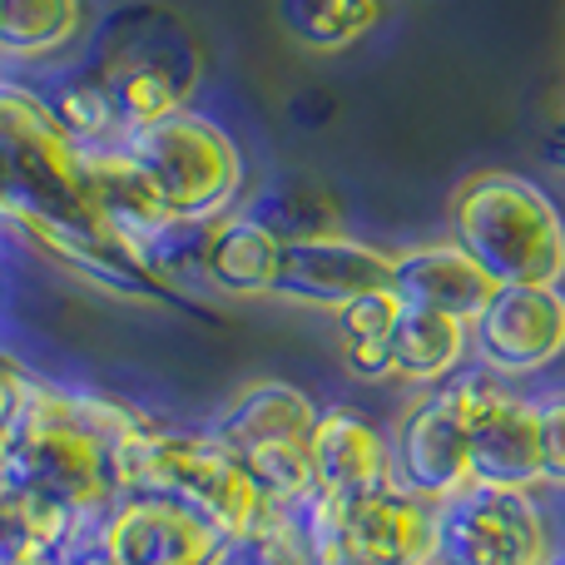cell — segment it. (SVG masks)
Listing matches in <instances>:
<instances>
[{
  "instance_id": "1",
  "label": "cell",
  "mask_w": 565,
  "mask_h": 565,
  "mask_svg": "<svg viewBox=\"0 0 565 565\" xmlns=\"http://www.w3.org/2000/svg\"><path fill=\"white\" fill-rule=\"evenodd\" d=\"M451 238L501 282L565 288V214L526 174L487 169L461 184L451 204Z\"/></svg>"
},
{
  "instance_id": "2",
  "label": "cell",
  "mask_w": 565,
  "mask_h": 565,
  "mask_svg": "<svg viewBox=\"0 0 565 565\" xmlns=\"http://www.w3.org/2000/svg\"><path fill=\"white\" fill-rule=\"evenodd\" d=\"M89 60L105 70L125 139L189 109V89L199 85V50L184 20L154 6L115 10L99 25V45Z\"/></svg>"
},
{
  "instance_id": "3",
  "label": "cell",
  "mask_w": 565,
  "mask_h": 565,
  "mask_svg": "<svg viewBox=\"0 0 565 565\" xmlns=\"http://www.w3.org/2000/svg\"><path fill=\"white\" fill-rule=\"evenodd\" d=\"M125 149L139 159L164 209L184 224H218L244 204V149L218 119L199 115V109H179L159 125L135 129Z\"/></svg>"
},
{
  "instance_id": "4",
  "label": "cell",
  "mask_w": 565,
  "mask_h": 565,
  "mask_svg": "<svg viewBox=\"0 0 565 565\" xmlns=\"http://www.w3.org/2000/svg\"><path fill=\"white\" fill-rule=\"evenodd\" d=\"M431 556L441 565H551L556 541L531 491L471 481L437 501Z\"/></svg>"
},
{
  "instance_id": "5",
  "label": "cell",
  "mask_w": 565,
  "mask_h": 565,
  "mask_svg": "<svg viewBox=\"0 0 565 565\" xmlns=\"http://www.w3.org/2000/svg\"><path fill=\"white\" fill-rule=\"evenodd\" d=\"M308 531L322 551V565H417L431 561V516L437 507L412 497L407 487H382L367 497H328L312 491L302 501Z\"/></svg>"
},
{
  "instance_id": "6",
  "label": "cell",
  "mask_w": 565,
  "mask_h": 565,
  "mask_svg": "<svg viewBox=\"0 0 565 565\" xmlns=\"http://www.w3.org/2000/svg\"><path fill=\"white\" fill-rule=\"evenodd\" d=\"M392 461H397V487H407L431 507L471 487V402L457 377L427 387L397 417Z\"/></svg>"
},
{
  "instance_id": "7",
  "label": "cell",
  "mask_w": 565,
  "mask_h": 565,
  "mask_svg": "<svg viewBox=\"0 0 565 565\" xmlns=\"http://www.w3.org/2000/svg\"><path fill=\"white\" fill-rule=\"evenodd\" d=\"M99 551L115 565H228L234 541L169 491H129L109 507Z\"/></svg>"
},
{
  "instance_id": "8",
  "label": "cell",
  "mask_w": 565,
  "mask_h": 565,
  "mask_svg": "<svg viewBox=\"0 0 565 565\" xmlns=\"http://www.w3.org/2000/svg\"><path fill=\"white\" fill-rule=\"evenodd\" d=\"M565 358V288L501 282L471 322V362L497 377H536Z\"/></svg>"
},
{
  "instance_id": "9",
  "label": "cell",
  "mask_w": 565,
  "mask_h": 565,
  "mask_svg": "<svg viewBox=\"0 0 565 565\" xmlns=\"http://www.w3.org/2000/svg\"><path fill=\"white\" fill-rule=\"evenodd\" d=\"M471 402V481L511 491L541 487V417L536 397H521L481 362L457 372Z\"/></svg>"
},
{
  "instance_id": "10",
  "label": "cell",
  "mask_w": 565,
  "mask_h": 565,
  "mask_svg": "<svg viewBox=\"0 0 565 565\" xmlns=\"http://www.w3.org/2000/svg\"><path fill=\"white\" fill-rule=\"evenodd\" d=\"M372 288H392V254L362 244V238L322 234V238H302V244H282L274 298L338 312Z\"/></svg>"
},
{
  "instance_id": "11",
  "label": "cell",
  "mask_w": 565,
  "mask_h": 565,
  "mask_svg": "<svg viewBox=\"0 0 565 565\" xmlns=\"http://www.w3.org/2000/svg\"><path fill=\"white\" fill-rule=\"evenodd\" d=\"M312 481L328 497H367L397 481V461H392V431L377 427L367 412L358 407H332L318 412V427L308 437Z\"/></svg>"
},
{
  "instance_id": "12",
  "label": "cell",
  "mask_w": 565,
  "mask_h": 565,
  "mask_svg": "<svg viewBox=\"0 0 565 565\" xmlns=\"http://www.w3.org/2000/svg\"><path fill=\"white\" fill-rule=\"evenodd\" d=\"M79 184H85L95 218L109 234L125 238L135 254L164 224H174V214L164 209V199L139 169V159L125 149V139L119 145H79Z\"/></svg>"
},
{
  "instance_id": "13",
  "label": "cell",
  "mask_w": 565,
  "mask_h": 565,
  "mask_svg": "<svg viewBox=\"0 0 565 565\" xmlns=\"http://www.w3.org/2000/svg\"><path fill=\"white\" fill-rule=\"evenodd\" d=\"M392 292L407 308H431V312H451L461 322H477V312L491 302L497 278L457 244H417L392 254Z\"/></svg>"
},
{
  "instance_id": "14",
  "label": "cell",
  "mask_w": 565,
  "mask_h": 565,
  "mask_svg": "<svg viewBox=\"0 0 565 565\" xmlns=\"http://www.w3.org/2000/svg\"><path fill=\"white\" fill-rule=\"evenodd\" d=\"M318 412L312 397L302 387L282 377H264V382H248L224 412H218L214 431L238 451H268V447H308L312 427H318Z\"/></svg>"
},
{
  "instance_id": "15",
  "label": "cell",
  "mask_w": 565,
  "mask_h": 565,
  "mask_svg": "<svg viewBox=\"0 0 565 565\" xmlns=\"http://www.w3.org/2000/svg\"><path fill=\"white\" fill-rule=\"evenodd\" d=\"M282 268V238L274 228H264L248 209L224 214L209 228L204 248V282L228 298H264L278 288Z\"/></svg>"
},
{
  "instance_id": "16",
  "label": "cell",
  "mask_w": 565,
  "mask_h": 565,
  "mask_svg": "<svg viewBox=\"0 0 565 565\" xmlns=\"http://www.w3.org/2000/svg\"><path fill=\"white\" fill-rule=\"evenodd\" d=\"M471 362V322L431 308H402L392 332V382L407 387H441Z\"/></svg>"
},
{
  "instance_id": "17",
  "label": "cell",
  "mask_w": 565,
  "mask_h": 565,
  "mask_svg": "<svg viewBox=\"0 0 565 565\" xmlns=\"http://www.w3.org/2000/svg\"><path fill=\"white\" fill-rule=\"evenodd\" d=\"M89 15L85 0H0V60L10 65H65Z\"/></svg>"
},
{
  "instance_id": "18",
  "label": "cell",
  "mask_w": 565,
  "mask_h": 565,
  "mask_svg": "<svg viewBox=\"0 0 565 565\" xmlns=\"http://www.w3.org/2000/svg\"><path fill=\"white\" fill-rule=\"evenodd\" d=\"M40 95L50 99L55 119L70 129L75 145H119V139H125L115 95H109V79L89 55L75 60V65H60L55 75L40 85Z\"/></svg>"
},
{
  "instance_id": "19",
  "label": "cell",
  "mask_w": 565,
  "mask_h": 565,
  "mask_svg": "<svg viewBox=\"0 0 565 565\" xmlns=\"http://www.w3.org/2000/svg\"><path fill=\"white\" fill-rule=\"evenodd\" d=\"M274 15L292 45L342 55L382 25V0H274Z\"/></svg>"
},
{
  "instance_id": "20",
  "label": "cell",
  "mask_w": 565,
  "mask_h": 565,
  "mask_svg": "<svg viewBox=\"0 0 565 565\" xmlns=\"http://www.w3.org/2000/svg\"><path fill=\"white\" fill-rule=\"evenodd\" d=\"M407 302L392 288H372L362 298H352L348 308H338L342 328V362L352 377L362 382H392V332L402 322Z\"/></svg>"
},
{
  "instance_id": "21",
  "label": "cell",
  "mask_w": 565,
  "mask_h": 565,
  "mask_svg": "<svg viewBox=\"0 0 565 565\" xmlns=\"http://www.w3.org/2000/svg\"><path fill=\"white\" fill-rule=\"evenodd\" d=\"M238 209H248L264 228H274L282 244L342 234V204L328 194V189L308 184V179H278V184L258 189L254 199H244Z\"/></svg>"
},
{
  "instance_id": "22",
  "label": "cell",
  "mask_w": 565,
  "mask_h": 565,
  "mask_svg": "<svg viewBox=\"0 0 565 565\" xmlns=\"http://www.w3.org/2000/svg\"><path fill=\"white\" fill-rule=\"evenodd\" d=\"M302 501L298 507H274L268 501V511L234 546L228 565H322V551L308 531V516H302Z\"/></svg>"
},
{
  "instance_id": "23",
  "label": "cell",
  "mask_w": 565,
  "mask_h": 565,
  "mask_svg": "<svg viewBox=\"0 0 565 565\" xmlns=\"http://www.w3.org/2000/svg\"><path fill=\"white\" fill-rule=\"evenodd\" d=\"M541 417V487L565 491V392L536 397Z\"/></svg>"
},
{
  "instance_id": "24",
  "label": "cell",
  "mask_w": 565,
  "mask_h": 565,
  "mask_svg": "<svg viewBox=\"0 0 565 565\" xmlns=\"http://www.w3.org/2000/svg\"><path fill=\"white\" fill-rule=\"evenodd\" d=\"M0 565H75V561H70L60 546H50V541H35V536L10 526L6 536H0Z\"/></svg>"
},
{
  "instance_id": "25",
  "label": "cell",
  "mask_w": 565,
  "mask_h": 565,
  "mask_svg": "<svg viewBox=\"0 0 565 565\" xmlns=\"http://www.w3.org/2000/svg\"><path fill=\"white\" fill-rule=\"evenodd\" d=\"M25 387H30V372L20 367V362L10 358V352H0V437H6V427L15 422Z\"/></svg>"
},
{
  "instance_id": "26",
  "label": "cell",
  "mask_w": 565,
  "mask_h": 565,
  "mask_svg": "<svg viewBox=\"0 0 565 565\" xmlns=\"http://www.w3.org/2000/svg\"><path fill=\"white\" fill-rule=\"evenodd\" d=\"M541 154H546L551 169H561V174H565V105L556 109V115H551L546 139H541Z\"/></svg>"
},
{
  "instance_id": "27",
  "label": "cell",
  "mask_w": 565,
  "mask_h": 565,
  "mask_svg": "<svg viewBox=\"0 0 565 565\" xmlns=\"http://www.w3.org/2000/svg\"><path fill=\"white\" fill-rule=\"evenodd\" d=\"M6 531H10V487L0 481V536H6Z\"/></svg>"
},
{
  "instance_id": "28",
  "label": "cell",
  "mask_w": 565,
  "mask_h": 565,
  "mask_svg": "<svg viewBox=\"0 0 565 565\" xmlns=\"http://www.w3.org/2000/svg\"><path fill=\"white\" fill-rule=\"evenodd\" d=\"M75 565H115V561H109L105 551H95V556H85V561H75Z\"/></svg>"
},
{
  "instance_id": "29",
  "label": "cell",
  "mask_w": 565,
  "mask_h": 565,
  "mask_svg": "<svg viewBox=\"0 0 565 565\" xmlns=\"http://www.w3.org/2000/svg\"><path fill=\"white\" fill-rule=\"evenodd\" d=\"M551 565H565V551H556V561H551Z\"/></svg>"
},
{
  "instance_id": "30",
  "label": "cell",
  "mask_w": 565,
  "mask_h": 565,
  "mask_svg": "<svg viewBox=\"0 0 565 565\" xmlns=\"http://www.w3.org/2000/svg\"><path fill=\"white\" fill-rule=\"evenodd\" d=\"M417 565H441V561H437V556H431V561H417Z\"/></svg>"
},
{
  "instance_id": "31",
  "label": "cell",
  "mask_w": 565,
  "mask_h": 565,
  "mask_svg": "<svg viewBox=\"0 0 565 565\" xmlns=\"http://www.w3.org/2000/svg\"><path fill=\"white\" fill-rule=\"evenodd\" d=\"M328 565H338V561H328Z\"/></svg>"
}]
</instances>
